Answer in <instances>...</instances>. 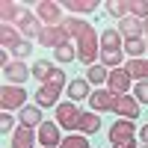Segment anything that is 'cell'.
<instances>
[{
    "mask_svg": "<svg viewBox=\"0 0 148 148\" xmlns=\"http://www.w3.org/2000/svg\"><path fill=\"white\" fill-rule=\"evenodd\" d=\"M62 24L71 33V39H77V59L92 68L95 56H98V33H95V27L86 24V21H77V18H65Z\"/></svg>",
    "mask_w": 148,
    "mask_h": 148,
    "instance_id": "6da1fadb",
    "label": "cell"
},
{
    "mask_svg": "<svg viewBox=\"0 0 148 148\" xmlns=\"http://www.w3.org/2000/svg\"><path fill=\"white\" fill-rule=\"evenodd\" d=\"M62 86H65V74L56 68L53 77L47 80L39 92H36V107H53V101L59 98V92H62Z\"/></svg>",
    "mask_w": 148,
    "mask_h": 148,
    "instance_id": "7a4b0ae2",
    "label": "cell"
},
{
    "mask_svg": "<svg viewBox=\"0 0 148 148\" xmlns=\"http://www.w3.org/2000/svg\"><path fill=\"white\" fill-rule=\"evenodd\" d=\"M36 18L45 21L47 27H59L65 18H62V9H59V3H51V0H42L39 6H36Z\"/></svg>",
    "mask_w": 148,
    "mask_h": 148,
    "instance_id": "3957f363",
    "label": "cell"
},
{
    "mask_svg": "<svg viewBox=\"0 0 148 148\" xmlns=\"http://www.w3.org/2000/svg\"><path fill=\"white\" fill-rule=\"evenodd\" d=\"M80 116H83V113L77 110V104H71V101H65V104H59V107H56V125H59V127L77 130Z\"/></svg>",
    "mask_w": 148,
    "mask_h": 148,
    "instance_id": "277c9868",
    "label": "cell"
},
{
    "mask_svg": "<svg viewBox=\"0 0 148 148\" xmlns=\"http://www.w3.org/2000/svg\"><path fill=\"white\" fill-rule=\"evenodd\" d=\"M71 39V33L65 30V24H59V27H45L42 30V36H39V45H45V47H53V51H56V47L59 45H65Z\"/></svg>",
    "mask_w": 148,
    "mask_h": 148,
    "instance_id": "5b68a950",
    "label": "cell"
},
{
    "mask_svg": "<svg viewBox=\"0 0 148 148\" xmlns=\"http://www.w3.org/2000/svg\"><path fill=\"white\" fill-rule=\"evenodd\" d=\"M24 101H27V92H24L21 86H3V92H0L3 113L6 110H24Z\"/></svg>",
    "mask_w": 148,
    "mask_h": 148,
    "instance_id": "8992f818",
    "label": "cell"
},
{
    "mask_svg": "<svg viewBox=\"0 0 148 148\" xmlns=\"http://www.w3.org/2000/svg\"><path fill=\"white\" fill-rule=\"evenodd\" d=\"M107 89L113 92V95H127V89H130V74L125 68H113L110 77H107Z\"/></svg>",
    "mask_w": 148,
    "mask_h": 148,
    "instance_id": "52a82bcc",
    "label": "cell"
},
{
    "mask_svg": "<svg viewBox=\"0 0 148 148\" xmlns=\"http://www.w3.org/2000/svg\"><path fill=\"white\" fill-rule=\"evenodd\" d=\"M18 30L27 36V39H39L45 27L39 24V18H36V15H30L27 9H21V15H18Z\"/></svg>",
    "mask_w": 148,
    "mask_h": 148,
    "instance_id": "ba28073f",
    "label": "cell"
},
{
    "mask_svg": "<svg viewBox=\"0 0 148 148\" xmlns=\"http://www.w3.org/2000/svg\"><path fill=\"white\" fill-rule=\"evenodd\" d=\"M116 98H119V95H113L110 89H98V92L89 95V104H92L95 113H107V110L116 107Z\"/></svg>",
    "mask_w": 148,
    "mask_h": 148,
    "instance_id": "9c48e42d",
    "label": "cell"
},
{
    "mask_svg": "<svg viewBox=\"0 0 148 148\" xmlns=\"http://www.w3.org/2000/svg\"><path fill=\"white\" fill-rule=\"evenodd\" d=\"M39 142H42L45 148H56V145H62L59 125H53V121H42V127H39Z\"/></svg>",
    "mask_w": 148,
    "mask_h": 148,
    "instance_id": "30bf717a",
    "label": "cell"
},
{
    "mask_svg": "<svg viewBox=\"0 0 148 148\" xmlns=\"http://www.w3.org/2000/svg\"><path fill=\"white\" fill-rule=\"evenodd\" d=\"M30 74H33V71H30L27 65H24L21 59H15V62H9V65L3 68V77H6V80H9L12 86H18V83H24V80L30 77Z\"/></svg>",
    "mask_w": 148,
    "mask_h": 148,
    "instance_id": "8fae6325",
    "label": "cell"
},
{
    "mask_svg": "<svg viewBox=\"0 0 148 148\" xmlns=\"http://www.w3.org/2000/svg\"><path fill=\"white\" fill-rule=\"evenodd\" d=\"M113 110H116L119 116H125L127 121L139 119V104L133 101V98H127V95H119V98H116V107H113Z\"/></svg>",
    "mask_w": 148,
    "mask_h": 148,
    "instance_id": "7c38bea8",
    "label": "cell"
},
{
    "mask_svg": "<svg viewBox=\"0 0 148 148\" xmlns=\"http://www.w3.org/2000/svg\"><path fill=\"white\" fill-rule=\"evenodd\" d=\"M127 139H133V125H127V121L121 119V121H116V125L110 127V142L121 145V142H127Z\"/></svg>",
    "mask_w": 148,
    "mask_h": 148,
    "instance_id": "4fadbf2b",
    "label": "cell"
},
{
    "mask_svg": "<svg viewBox=\"0 0 148 148\" xmlns=\"http://www.w3.org/2000/svg\"><path fill=\"white\" fill-rule=\"evenodd\" d=\"M142 30H145V24L139 21V18H121V27H119V33L125 36V39H139L142 36Z\"/></svg>",
    "mask_w": 148,
    "mask_h": 148,
    "instance_id": "5bb4252c",
    "label": "cell"
},
{
    "mask_svg": "<svg viewBox=\"0 0 148 148\" xmlns=\"http://www.w3.org/2000/svg\"><path fill=\"white\" fill-rule=\"evenodd\" d=\"M33 130L30 127H15L12 130V148H33Z\"/></svg>",
    "mask_w": 148,
    "mask_h": 148,
    "instance_id": "9a60e30c",
    "label": "cell"
},
{
    "mask_svg": "<svg viewBox=\"0 0 148 148\" xmlns=\"http://www.w3.org/2000/svg\"><path fill=\"white\" fill-rule=\"evenodd\" d=\"M125 71L130 74V80H133V77L148 80V59H139V56H136V59H130V62L125 65Z\"/></svg>",
    "mask_w": 148,
    "mask_h": 148,
    "instance_id": "2e32d148",
    "label": "cell"
},
{
    "mask_svg": "<svg viewBox=\"0 0 148 148\" xmlns=\"http://www.w3.org/2000/svg\"><path fill=\"white\" fill-rule=\"evenodd\" d=\"M59 6H68L74 15H89V12H95L98 0H65V3H59Z\"/></svg>",
    "mask_w": 148,
    "mask_h": 148,
    "instance_id": "e0dca14e",
    "label": "cell"
},
{
    "mask_svg": "<svg viewBox=\"0 0 148 148\" xmlns=\"http://www.w3.org/2000/svg\"><path fill=\"white\" fill-rule=\"evenodd\" d=\"M68 95H71V101H83V98H86V101H89V80H71L68 83Z\"/></svg>",
    "mask_w": 148,
    "mask_h": 148,
    "instance_id": "ac0fdd59",
    "label": "cell"
},
{
    "mask_svg": "<svg viewBox=\"0 0 148 148\" xmlns=\"http://www.w3.org/2000/svg\"><path fill=\"white\" fill-rule=\"evenodd\" d=\"M101 47L104 51H121V33L119 30H104L101 33Z\"/></svg>",
    "mask_w": 148,
    "mask_h": 148,
    "instance_id": "d6986e66",
    "label": "cell"
},
{
    "mask_svg": "<svg viewBox=\"0 0 148 148\" xmlns=\"http://www.w3.org/2000/svg\"><path fill=\"white\" fill-rule=\"evenodd\" d=\"M0 42H3V47H12L15 42H21V30L12 24H0Z\"/></svg>",
    "mask_w": 148,
    "mask_h": 148,
    "instance_id": "ffe728a7",
    "label": "cell"
},
{
    "mask_svg": "<svg viewBox=\"0 0 148 148\" xmlns=\"http://www.w3.org/2000/svg\"><path fill=\"white\" fill-rule=\"evenodd\" d=\"M77 130H83V133H95V130H101V119H98L95 113H83L80 121H77Z\"/></svg>",
    "mask_w": 148,
    "mask_h": 148,
    "instance_id": "44dd1931",
    "label": "cell"
},
{
    "mask_svg": "<svg viewBox=\"0 0 148 148\" xmlns=\"http://www.w3.org/2000/svg\"><path fill=\"white\" fill-rule=\"evenodd\" d=\"M21 125H24V127L42 125V107H24V110H21Z\"/></svg>",
    "mask_w": 148,
    "mask_h": 148,
    "instance_id": "7402d4cb",
    "label": "cell"
},
{
    "mask_svg": "<svg viewBox=\"0 0 148 148\" xmlns=\"http://www.w3.org/2000/svg\"><path fill=\"white\" fill-rule=\"evenodd\" d=\"M53 71H56V68H53L51 62H47V59H39V62L33 65V77H39L42 83H47V80L53 77Z\"/></svg>",
    "mask_w": 148,
    "mask_h": 148,
    "instance_id": "603a6c76",
    "label": "cell"
},
{
    "mask_svg": "<svg viewBox=\"0 0 148 148\" xmlns=\"http://www.w3.org/2000/svg\"><path fill=\"white\" fill-rule=\"evenodd\" d=\"M0 15H3V24H9V21H18V15H21V6H18V3H12V0H3V3H0Z\"/></svg>",
    "mask_w": 148,
    "mask_h": 148,
    "instance_id": "cb8c5ba5",
    "label": "cell"
},
{
    "mask_svg": "<svg viewBox=\"0 0 148 148\" xmlns=\"http://www.w3.org/2000/svg\"><path fill=\"white\" fill-rule=\"evenodd\" d=\"M127 12H130V18L145 21L148 18V0H127Z\"/></svg>",
    "mask_w": 148,
    "mask_h": 148,
    "instance_id": "d4e9b609",
    "label": "cell"
},
{
    "mask_svg": "<svg viewBox=\"0 0 148 148\" xmlns=\"http://www.w3.org/2000/svg\"><path fill=\"white\" fill-rule=\"evenodd\" d=\"M121 59H125V51H104L101 53V65L104 68H119Z\"/></svg>",
    "mask_w": 148,
    "mask_h": 148,
    "instance_id": "484cf974",
    "label": "cell"
},
{
    "mask_svg": "<svg viewBox=\"0 0 148 148\" xmlns=\"http://www.w3.org/2000/svg\"><path fill=\"white\" fill-rule=\"evenodd\" d=\"M107 77H110V71L104 65H92L89 71H86V80L89 83H107Z\"/></svg>",
    "mask_w": 148,
    "mask_h": 148,
    "instance_id": "4316f807",
    "label": "cell"
},
{
    "mask_svg": "<svg viewBox=\"0 0 148 148\" xmlns=\"http://www.w3.org/2000/svg\"><path fill=\"white\" fill-rule=\"evenodd\" d=\"M53 56L59 59V62H71V59H74V56H77V51H74V47H71V45L65 42V45H59V47H56V51H53Z\"/></svg>",
    "mask_w": 148,
    "mask_h": 148,
    "instance_id": "83f0119b",
    "label": "cell"
},
{
    "mask_svg": "<svg viewBox=\"0 0 148 148\" xmlns=\"http://www.w3.org/2000/svg\"><path fill=\"white\" fill-rule=\"evenodd\" d=\"M107 12L110 15H116V18H127L130 12H127V3H121V0H110L107 3Z\"/></svg>",
    "mask_w": 148,
    "mask_h": 148,
    "instance_id": "f1b7e54d",
    "label": "cell"
},
{
    "mask_svg": "<svg viewBox=\"0 0 148 148\" xmlns=\"http://www.w3.org/2000/svg\"><path fill=\"white\" fill-rule=\"evenodd\" d=\"M125 53H133V59H136V53H145V42L142 39H125Z\"/></svg>",
    "mask_w": 148,
    "mask_h": 148,
    "instance_id": "f546056e",
    "label": "cell"
},
{
    "mask_svg": "<svg viewBox=\"0 0 148 148\" xmlns=\"http://www.w3.org/2000/svg\"><path fill=\"white\" fill-rule=\"evenodd\" d=\"M6 51H9L12 56H18V59H21V56H27V53H30V39H21V42L12 45V47H6Z\"/></svg>",
    "mask_w": 148,
    "mask_h": 148,
    "instance_id": "4dcf8cb0",
    "label": "cell"
},
{
    "mask_svg": "<svg viewBox=\"0 0 148 148\" xmlns=\"http://www.w3.org/2000/svg\"><path fill=\"white\" fill-rule=\"evenodd\" d=\"M62 148H89V142H86V136H65Z\"/></svg>",
    "mask_w": 148,
    "mask_h": 148,
    "instance_id": "1f68e13d",
    "label": "cell"
},
{
    "mask_svg": "<svg viewBox=\"0 0 148 148\" xmlns=\"http://www.w3.org/2000/svg\"><path fill=\"white\" fill-rule=\"evenodd\" d=\"M133 95H136V101H148V80L136 83V89H133Z\"/></svg>",
    "mask_w": 148,
    "mask_h": 148,
    "instance_id": "d6a6232c",
    "label": "cell"
},
{
    "mask_svg": "<svg viewBox=\"0 0 148 148\" xmlns=\"http://www.w3.org/2000/svg\"><path fill=\"white\" fill-rule=\"evenodd\" d=\"M12 127H15V121H12V119H9V116L3 113V116H0V130H3V133H9Z\"/></svg>",
    "mask_w": 148,
    "mask_h": 148,
    "instance_id": "836d02e7",
    "label": "cell"
},
{
    "mask_svg": "<svg viewBox=\"0 0 148 148\" xmlns=\"http://www.w3.org/2000/svg\"><path fill=\"white\" fill-rule=\"evenodd\" d=\"M116 148H136V142H133V139H127V142H121V145H116Z\"/></svg>",
    "mask_w": 148,
    "mask_h": 148,
    "instance_id": "e575fe53",
    "label": "cell"
},
{
    "mask_svg": "<svg viewBox=\"0 0 148 148\" xmlns=\"http://www.w3.org/2000/svg\"><path fill=\"white\" fill-rule=\"evenodd\" d=\"M139 136H142V142H145V145H148V125H145V127H142V133H139Z\"/></svg>",
    "mask_w": 148,
    "mask_h": 148,
    "instance_id": "d590c367",
    "label": "cell"
},
{
    "mask_svg": "<svg viewBox=\"0 0 148 148\" xmlns=\"http://www.w3.org/2000/svg\"><path fill=\"white\" fill-rule=\"evenodd\" d=\"M142 24H145V30H148V18H145V21H142Z\"/></svg>",
    "mask_w": 148,
    "mask_h": 148,
    "instance_id": "8d00e7d4",
    "label": "cell"
},
{
    "mask_svg": "<svg viewBox=\"0 0 148 148\" xmlns=\"http://www.w3.org/2000/svg\"><path fill=\"white\" fill-rule=\"evenodd\" d=\"M145 53H148V42H145Z\"/></svg>",
    "mask_w": 148,
    "mask_h": 148,
    "instance_id": "74e56055",
    "label": "cell"
}]
</instances>
